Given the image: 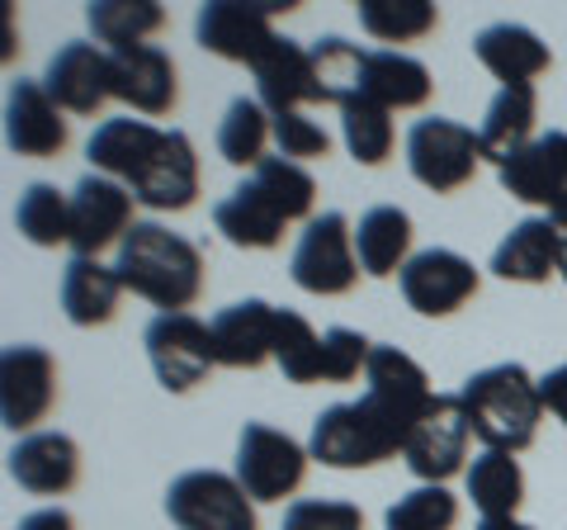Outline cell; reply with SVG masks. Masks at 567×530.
Wrapping results in <instances>:
<instances>
[{
  "instance_id": "836d02e7",
  "label": "cell",
  "mask_w": 567,
  "mask_h": 530,
  "mask_svg": "<svg viewBox=\"0 0 567 530\" xmlns=\"http://www.w3.org/2000/svg\"><path fill=\"white\" fill-rule=\"evenodd\" d=\"M14 227H20V237H29L33 246H62V242H71V200L58 185L33 181L20 194V204H14Z\"/></svg>"
},
{
  "instance_id": "ee69618b",
  "label": "cell",
  "mask_w": 567,
  "mask_h": 530,
  "mask_svg": "<svg viewBox=\"0 0 567 530\" xmlns=\"http://www.w3.org/2000/svg\"><path fill=\"white\" fill-rule=\"evenodd\" d=\"M14 530H76V521H71V511H62V507H43V511H29Z\"/></svg>"
},
{
  "instance_id": "9a60e30c",
  "label": "cell",
  "mask_w": 567,
  "mask_h": 530,
  "mask_svg": "<svg viewBox=\"0 0 567 530\" xmlns=\"http://www.w3.org/2000/svg\"><path fill=\"white\" fill-rule=\"evenodd\" d=\"M128 190L137 194V204L156 208V214H181V208H189L194 194H199V156H194V143L181 129H166L162 147L152 152V162L137 171V181Z\"/></svg>"
},
{
  "instance_id": "3957f363",
  "label": "cell",
  "mask_w": 567,
  "mask_h": 530,
  "mask_svg": "<svg viewBox=\"0 0 567 530\" xmlns=\"http://www.w3.org/2000/svg\"><path fill=\"white\" fill-rule=\"evenodd\" d=\"M458 402H464L468 431L483 440L487 450L520 455L535 446L544 398H539V379H529L525 365L506 360V365L477 369V375L458 388Z\"/></svg>"
},
{
  "instance_id": "30bf717a",
  "label": "cell",
  "mask_w": 567,
  "mask_h": 530,
  "mask_svg": "<svg viewBox=\"0 0 567 530\" xmlns=\"http://www.w3.org/2000/svg\"><path fill=\"white\" fill-rule=\"evenodd\" d=\"M133 204H137V194L123 181H110L100 171L81 175V185L71 190V242L66 246L76 256L100 261L104 246H118L137 227Z\"/></svg>"
},
{
  "instance_id": "52a82bcc",
  "label": "cell",
  "mask_w": 567,
  "mask_h": 530,
  "mask_svg": "<svg viewBox=\"0 0 567 530\" xmlns=\"http://www.w3.org/2000/svg\"><path fill=\"white\" fill-rule=\"evenodd\" d=\"M308 450L265 421H246L237 436V483L251 502H284L308 479Z\"/></svg>"
},
{
  "instance_id": "7c38bea8",
  "label": "cell",
  "mask_w": 567,
  "mask_h": 530,
  "mask_svg": "<svg viewBox=\"0 0 567 530\" xmlns=\"http://www.w3.org/2000/svg\"><path fill=\"white\" fill-rule=\"evenodd\" d=\"M468 417H464V402L458 394H435V402L425 408V417L416 421L412 440H406V469L416 473L421 483H445L464 469V455H468Z\"/></svg>"
},
{
  "instance_id": "5b68a950",
  "label": "cell",
  "mask_w": 567,
  "mask_h": 530,
  "mask_svg": "<svg viewBox=\"0 0 567 530\" xmlns=\"http://www.w3.org/2000/svg\"><path fill=\"white\" fill-rule=\"evenodd\" d=\"M166 517L175 530H256V502L237 473L189 469L166 488Z\"/></svg>"
},
{
  "instance_id": "ffe728a7",
  "label": "cell",
  "mask_w": 567,
  "mask_h": 530,
  "mask_svg": "<svg viewBox=\"0 0 567 530\" xmlns=\"http://www.w3.org/2000/svg\"><path fill=\"white\" fill-rule=\"evenodd\" d=\"M110 72H114V100H123L128 110L152 119L175 110V62L166 48L142 43L128 52H110Z\"/></svg>"
},
{
  "instance_id": "2e32d148",
  "label": "cell",
  "mask_w": 567,
  "mask_h": 530,
  "mask_svg": "<svg viewBox=\"0 0 567 530\" xmlns=\"http://www.w3.org/2000/svg\"><path fill=\"white\" fill-rule=\"evenodd\" d=\"M43 85L66 114H100V104L114 100L110 52H100L95 43H62L52 52Z\"/></svg>"
},
{
  "instance_id": "484cf974",
  "label": "cell",
  "mask_w": 567,
  "mask_h": 530,
  "mask_svg": "<svg viewBox=\"0 0 567 530\" xmlns=\"http://www.w3.org/2000/svg\"><path fill=\"white\" fill-rule=\"evenodd\" d=\"M535 119H539V95L535 85H502L496 100L487 104L483 129H477V143H483L487 162H511L520 147L535 143Z\"/></svg>"
},
{
  "instance_id": "ba28073f",
  "label": "cell",
  "mask_w": 567,
  "mask_h": 530,
  "mask_svg": "<svg viewBox=\"0 0 567 530\" xmlns=\"http://www.w3.org/2000/svg\"><path fill=\"white\" fill-rule=\"evenodd\" d=\"M293 10L289 0H208L194 20V39L208 48L213 58L227 62H260L279 33L270 29V14Z\"/></svg>"
},
{
  "instance_id": "ac0fdd59",
  "label": "cell",
  "mask_w": 567,
  "mask_h": 530,
  "mask_svg": "<svg viewBox=\"0 0 567 530\" xmlns=\"http://www.w3.org/2000/svg\"><path fill=\"white\" fill-rule=\"evenodd\" d=\"M213 356L227 369H256L275 360V332H279V308L265 298H241V304L223 308L213 317Z\"/></svg>"
},
{
  "instance_id": "d6986e66",
  "label": "cell",
  "mask_w": 567,
  "mask_h": 530,
  "mask_svg": "<svg viewBox=\"0 0 567 530\" xmlns=\"http://www.w3.org/2000/svg\"><path fill=\"white\" fill-rule=\"evenodd\" d=\"M251 72H256V100L270 110V119L275 114H293V110H303V104L322 100V81H317L312 52L298 48L293 39H275L270 52H265Z\"/></svg>"
},
{
  "instance_id": "b9f144b4",
  "label": "cell",
  "mask_w": 567,
  "mask_h": 530,
  "mask_svg": "<svg viewBox=\"0 0 567 530\" xmlns=\"http://www.w3.org/2000/svg\"><path fill=\"white\" fill-rule=\"evenodd\" d=\"M275 143H279V156H289V162H312V156H327L331 152V137L322 123H312L303 110L293 114H275Z\"/></svg>"
},
{
  "instance_id": "8992f818",
  "label": "cell",
  "mask_w": 567,
  "mask_h": 530,
  "mask_svg": "<svg viewBox=\"0 0 567 530\" xmlns=\"http://www.w3.org/2000/svg\"><path fill=\"white\" fill-rule=\"evenodd\" d=\"M142 346H147V360L166 394H189L218 365V356H213V327L199 323L194 313H156L147 332H142Z\"/></svg>"
},
{
  "instance_id": "7bdbcfd3",
  "label": "cell",
  "mask_w": 567,
  "mask_h": 530,
  "mask_svg": "<svg viewBox=\"0 0 567 530\" xmlns=\"http://www.w3.org/2000/svg\"><path fill=\"white\" fill-rule=\"evenodd\" d=\"M539 398H544V412H554L567 427V365L548 369V375L539 379Z\"/></svg>"
},
{
  "instance_id": "e575fe53",
  "label": "cell",
  "mask_w": 567,
  "mask_h": 530,
  "mask_svg": "<svg viewBox=\"0 0 567 530\" xmlns=\"http://www.w3.org/2000/svg\"><path fill=\"white\" fill-rule=\"evenodd\" d=\"M341 137H346V152L360 166H383L388 152H393V119H388L383 104L350 95L341 104Z\"/></svg>"
},
{
  "instance_id": "f6af8a7d",
  "label": "cell",
  "mask_w": 567,
  "mask_h": 530,
  "mask_svg": "<svg viewBox=\"0 0 567 530\" xmlns=\"http://www.w3.org/2000/svg\"><path fill=\"white\" fill-rule=\"evenodd\" d=\"M548 223H554V227H558V233L567 237V190L558 194V204H554V208H548Z\"/></svg>"
},
{
  "instance_id": "603a6c76",
  "label": "cell",
  "mask_w": 567,
  "mask_h": 530,
  "mask_svg": "<svg viewBox=\"0 0 567 530\" xmlns=\"http://www.w3.org/2000/svg\"><path fill=\"white\" fill-rule=\"evenodd\" d=\"M473 52H477V62L487 67V72L502 81V85H535V77L548 72V43L539 39L535 29H525V24H487L483 33L473 39Z\"/></svg>"
},
{
  "instance_id": "ab89813d",
  "label": "cell",
  "mask_w": 567,
  "mask_h": 530,
  "mask_svg": "<svg viewBox=\"0 0 567 530\" xmlns=\"http://www.w3.org/2000/svg\"><path fill=\"white\" fill-rule=\"evenodd\" d=\"M369 356H374V346L360 332L350 327L322 332V384H350L360 369H369Z\"/></svg>"
},
{
  "instance_id": "7dc6e473",
  "label": "cell",
  "mask_w": 567,
  "mask_h": 530,
  "mask_svg": "<svg viewBox=\"0 0 567 530\" xmlns=\"http://www.w3.org/2000/svg\"><path fill=\"white\" fill-rule=\"evenodd\" d=\"M558 275H563V285H567V242H563V256H558Z\"/></svg>"
},
{
  "instance_id": "9c48e42d",
  "label": "cell",
  "mask_w": 567,
  "mask_h": 530,
  "mask_svg": "<svg viewBox=\"0 0 567 530\" xmlns=\"http://www.w3.org/2000/svg\"><path fill=\"white\" fill-rule=\"evenodd\" d=\"M289 275L298 289L308 294H350L354 279H360V256H354V233L346 214H322V218H308L303 237L293 246V261H289Z\"/></svg>"
},
{
  "instance_id": "1f68e13d",
  "label": "cell",
  "mask_w": 567,
  "mask_h": 530,
  "mask_svg": "<svg viewBox=\"0 0 567 530\" xmlns=\"http://www.w3.org/2000/svg\"><path fill=\"white\" fill-rule=\"evenodd\" d=\"M270 137H275V123H270V110H265L260 100L237 95L233 104H227V114L218 123V152H223V162L256 171L265 162V143H270Z\"/></svg>"
},
{
  "instance_id": "f546056e",
  "label": "cell",
  "mask_w": 567,
  "mask_h": 530,
  "mask_svg": "<svg viewBox=\"0 0 567 530\" xmlns=\"http://www.w3.org/2000/svg\"><path fill=\"white\" fill-rule=\"evenodd\" d=\"M464 483H468L473 507L483 511V521L516 517L520 502H525V473L516 465V455H506V450H483L468 465Z\"/></svg>"
},
{
  "instance_id": "4dcf8cb0",
  "label": "cell",
  "mask_w": 567,
  "mask_h": 530,
  "mask_svg": "<svg viewBox=\"0 0 567 530\" xmlns=\"http://www.w3.org/2000/svg\"><path fill=\"white\" fill-rule=\"evenodd\" d=\"M85 24H91L95 43L110 52H128L166 24V10L156 0H95V6H85Z\"/></svg>"
},
{
  "instance_id": "bcb514c9",
  "label": "cell",
  "mask_w": 567,
  "mask_h": 530,
  "mask_svg": "<svg viewBox=\"0 0 567 530\" xmlns=\"http://www.w3.org/2000/svg\"><path fill=\"white\" fill-rule=\"evenodd\" d=\"M477 530H535V526H525V521H516V517H496V521H483Z\"/></svg>"
},
{
  "instance_id": "7a4b0ae2",
  "label": "cell",
  "mask_w": 567,
  "mask_h": 530,
  "mask_svg": "<svg viewBox=\"0 0 567 530\" xmlns=\"http://www.w3.org/2000/svg\"><path fill=\"white\" fill-rule=\"evenodd\" d=\"M114 271L123 289L147 298L162 313H189V304L204 294V256L199 246L171 233L162 223H137L128 237L118 242Z\"/></svg>"
},
{
  "instance_id": "d4e9b609",
  "label": "cell",
  "mask_w": 567,
  "mask_h": 530,
  "mask_svg": "<svg viewBox=\"0 0 567 530\" xmlns=\"http://www.w3.org/2000/svg\"><path fill=\"white\" fill-rule=\"evenodd\" d=\"M431 91H435V81H431V72H425L416 58L393 52V48L364 52L360 91H354V95L374 100V104H383V110H421V104L431 100Z\"/></svg>"
},
{
  "instance_id": "d590c367",
  "label": "cell",
  "mask_w": 567,
  "mask_h": 530,
  "mask_svg": "<svg viewBox=\"0 0 567 530\" xmlns=\"http://www.w3.org/2000/svg\"><path fill=\"white\" fill-rule=\"evenodd\" d=\"M251 181H256V190L265 194V200L284 214V223H298V218L312 214L317 181L298 162H289V156H265V162L251 171Z\"/></svg>"
},
{
  "instance_id": "74e56055",
  "label": "cell",
  "mask_w": 567,
  "mask_h": 530,
  "mask_svg": "<svg viewBox=\"0 0 567 530\" xmlns=\"http://www.w3.org/2000/svg\"><path fill=\"white\" fill-rule=\"evenodd\" d=\"M458 521V498L445 483H421L383 511L388 530H450Z\"/></svg>"
},
{
  "instance_id": "cb8c5ba5",
  "label": "cell",
  "mask_w": 567,
  "mask_h": 530,
  "mask_svg": "<svg viewBox=\"0 0 567 530\" xmlns=\"http://www.w3.org/2000/svg\"><path fill=\"white\" fill-rule=\"evenodd\" d=\"M162 133L166 129H156V123H147V119H104L100 129L91 133V143H85L91 171L133 185L137 171L152 162L156 147H162Z\"/></svg>"
},
{
  "instance_id": "d6a6232c",
  "label": "cell",
  "mask_w": 567,
  "mask_h": 530,
  "mask_svg": "<svg viewBox=\"0 0 567 530\" xmlns=\"http://www.w3.org/2000/svg\"><path fill=\"white\" fill-rule=\"evenodd\" d=\"M354 14H360V29L379 43H416L440 24L431 0H360Z\"/></svg>"
},
{
  "instance_id": "4fadbf2b",
  "label": "cell",
  "mask_w": 567,
  "mask_h": 530,
  "mask_svg": "<svg viewBox=\"0 0 567 530\" xmlns=\"http://www.w3.org/2000/svg\"><path fill=\"white\" fill-rule=\"evenodd\" d=\"M398 285L406 308H416L421 317H450L477 294V271L450 246H431V252H416L402 265Z\"/></svg>"
},
{
  "instance_id": "8d00e7d4",
  "label": "cell",
  "mask_w": 567,
  "mask_h": 530,
  "mask_svg": "<svg viewBox=\"0 0 567 530\" xmlns=\"http://www.w3.org/2000/svg\"><path fill=\"white\" fill-rule=\"evenodd\" d=\"M275 365L284 369L289 384H322V337L308 327V317H298L289 308H279Z\"/></svg>"
},
{
  "instance_id": "f1b7e54d",
  "label": "cell",
  "mask_w": 567,
  "mask_h": 530,
  "mask_svg": "<svg viewBox=\"0 0 567 530\" xmlns=\"http://www.w3.org/2000/svg\"><path fill=\"white\" fill-rule=\"evenodd\" d=\"M412 218L402 214L398 204H379L369 208L354 227V256H360V271L374 275V279H388V275H402V265L412 261Z\"/></svg>"
},
{
  "instance_id": "277c9868",
  "label": "cell",
  "mask_w": 567,
  "mask_h": 530,
  "mask_svg": "<svg viewBox=\"0 0 567 530\" xmlns=\"http://www.w3.org/2000/svg\"><path fill=\"white\" fill-rule=\"evenodd\" d=\"M477 162H483V143L458 119L431 114V119H416L412 133H406V171L435 194L464 190L473 181Z\"/></svg>"
},
{
  "instance_id": "60d3db41",
  "label": "cell",
  "mask_w": 567,
  "mask_h": 530,
  "mask_svg": "<svg viewBox=\"0 0 567 530\" xmlns=\"http://www.w3.org/2000/svg\"><path fill=\"white\" fill-rule=\"evenodd\" d=\"M279 530H364V511L336 498H303L284 511Z\"/></svg>"
},
{
  "instance_id": "44dd1931",
  "label": "cell",
  "mask_w": 567,
  "mask_h": 530,
  "mask_svg": "<svg viewBox=\"0 0 567 530\" xmlns=\"http://www.w3.org/2000/svg\"><path fill=\"white\" fill-rule=\"evenodd\" d=\"M496 181L511 200L554 208L567 190V133H544L529 147H520L511 162L496 166Z\"/></svg>"
},
{
  "instance_id": "6da1fadb",
  "label": "cell",
  "mask_w": 567,
  "mask_h": 530,
  "mask_svg": "<svg viewBox=\"0 0 567 530\" xmlns=\"http://www.w3.org/2000/svg\"><path fill=\"white\" fill-rule=\"evenodd\" d=\"M435 402L425 369L398 346H374L364 369V398L336 402L312 421L308 455L327 469H374L406 450L416 421Z\"/></svg>"
},
{
  "instance_id": "f35d334b",
  "label": "cell",
  "mask_w": 567,
  "mask_h": 530,
  "mask_svg": "<svg viewBox=\"0 0 567 530\" xmlns=\"http://www.w3.org/2000/svg\"><path fill=\"white\" fill-rule=\"evenodd\" d=\"M312 67H317V81H322V100L341 110V104L360 91L364 48H354L346 39H322L312 48Z\"/></svg>"
},
{
  "instance_id": "83f0119b",
  "label": "cell",
  "mask_w": 567,
  "mask_h": 530,
  "mask_svg": "<svg viewBox=\"0 0 567 530\" xmlns=\"http://www.w3.org/2000/svg\"><path fill=\"white\" fill-rule=\"evenodd\" d=\"M213 223H218V233L233 246H241V252H270L284 237V214L256 190V181H241L227 194V200L213 208Z\"/></svg>"
},
{
  "instance_id": "7402d4cb",
  "label": "cell",
  "mask_w": 567,
  "mask_h": 530,
  "mask_svg": "<svg viewBox=\"0 0 567 530\" xmlns=\"http://www.w3.org/2000/svg\"><path fill=\"white\" fill-rule=\"evenodd\" d=\"M563 242L567 237L548 218H520L502 242H496L492 275L516 279V285H544L548 275H558Z\"/></svg>"
},
{
  "instance_id": "e0dca14e",
  "label": "cell",
  "mask_w": 567,
  "mask_h": 530,
  "mask_svg": "<svg viewBox=\"0 0 567 530\" xmlns=\"http://www.w3.org/2000/svg\"><path fill=\"white\" fill-rule=\"evenodd\" d=\"M6 459H10V479L24 492H33V498H62V492H71L81 479V450H76V440L62 431L20 436V446Z\"/></svg>"
},
{
  "instance_id": "5bb4252c",
  "label": "cell",
  "mask_w": 567,
  "mask_h": 530,
  "mask_svg": "<svg viewBox=\"0 0 567 530\" xmlns=\"http://www.w3.org/2000/svg\"><path fill=\"white\" fill-rule=\"evenodd\" d=\"M6 147L14 156H33L48 162L66 147V119L62 104L48 95L43 81H10L6 91Z\"/></svg>"
},
{
  "instance_id": "8fae6325",
  "label": "cell",
  "mask_w": 567,
  "mask_h": 530,
  "mask_svg": "<svg viewBox=\"0 0 567 530\" xmlns=\"http://www.w3.org/2000/svg\"><path fill=\"white\" fill-rule=\"evenodd\" d=\"M58 402V365L43 346H6L0 356V421L20 436H33V427Z\"/></svg>"
},
{
  "instance_id": "4316f807",
  "label": "cell",
  "mask_w": 567,
  "mask_h": 530,
  "mask_svg": "<svg viewBox=\"0 0 567 530\" xmlns=\"http://www.w3.org/2000/svg\"><path fill=\"white\" fill-rule=\"evenodd\" d=\"M123 279L114 265H100L95 256H71L62 271V313L71 327H104L118 308Z\"/></svg>"
}]
</instances>
